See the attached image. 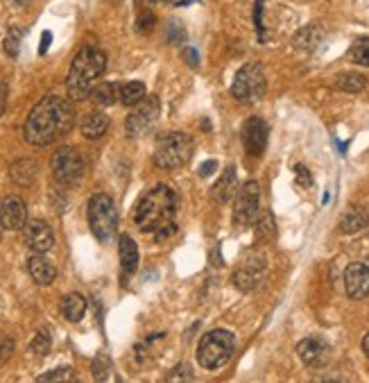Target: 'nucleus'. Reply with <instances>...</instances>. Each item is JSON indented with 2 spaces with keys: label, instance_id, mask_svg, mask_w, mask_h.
Returning <instances> with one entry per match:
<instances>
[{
  "label": "nucleus",
  "instance_id": "nucleus-1",
  "mask_svg": "<svg viewBox=\"0 0 369 383\" xmlns=\"http://www.w3.org/2000/svg\"><path fill=\"white\" fill-rule=\"evenodd\" d=\"M75 123V112L68 100L48 96L30 112L25 120V141L37 148L50 145L59 136L70 132Z\"/></svg>",
  "mask_w": 369,
  "mask_h": 383
},
{
  "label": "nucleus",
  "instance_id": "nucleus-2",
  "mask_svg": "<svg viewBox=\"0 0 369 383\" xmlns=\"http://www.w3.org/2000/svg\"><path fill=\"white\" fill-rule=\"evenodd\" d=\"M177 214V193L166 184H159L150 188L145 195L138 200L134 211V225L150 234V231H159L172 223Z\"/></svg>",
  "mask_w": 369,
  "mask_h": 383
},
{
  "label": "nucleus",
  "instance_id": "nucleus-3",
  "mask_svg": "<svg viewBox=\"0 0 369 383\" xmlns=\"http://www.w3.org/2000/svg\"><path fill=\"white\" fill-rule=\"evenodd\" d=\"M107 70V55L100 48L84 46L75 55L73 64L68 70L66 89L68 96L73 100H84L91 96V91L96 86V79L102 77V73Z\"/></svg>",
  "mask_w": 369,
  "mask_h": 383
},
{
  "label": "nucleus",
  "instance_id": "nucleus-4",
  "mask_svg": "<svg viewBox=\"0 0 369 383\" xmlns=\"http://www.w3.org/2000/svg\"><path fill=\"white\" fill-rule=\"evenodd\" d=\"M233 349H235V338L231 331L215 329L209 331L207 336H202L198 347V361L204 370H218L231 361Z\"/></svg>",
  "mask_w": 369,
  "mask_h": 383
},
{
  "label": "nucleus",
  "instance_id": "nucleus-5",
  "mask_svg": "<svg viewBox=\"0 0 369 383\" xmlns=\"http://www.w3.org/2000/svg\"><path fill=\"white\" fill-rule=\"evenodd\" d=\"M193 148H195V143L188 134L170 132L157 141L155 161L163 170H177L188 164V159L193 157Z\"/></svg>",
  "mask_w": 369,
  "mask_h": 383
},
{
  "label": "nucleus",
  "instance_id": "nucleus-6",
  "mask_svg": "<svg viewBox=\"0 0 369 383\" xmlns=\"http://www.w3.org/2000/svg\"><path fill=\"white\" fill-rule=\"evenodd\" d=\"M268 89V79H265V70L259 62L245 64L233 77L231 84V96L242 105H254L265 96Z\"/></svg>",
  "mask_w": 369,
  "mask_h": 383
},
{
  "label": "nucleus",
  "instance_id": "nucleus-7",
  "mask_svg": "<svg viewBox=\"0 0 369 383\" xmlns=\"http://www.w3.org/2000/svg\"><path fill=\"white\" fill-rule=\"evenodd\" d=\"M89 225L93 236L102 243L116 234V227H118V211L114 200L105 193H96L93 197L89 200Z\"/></svg>",
  "mask_w": 369,
  "mask_h": 383
},
{
  "label": "nucleus",
  "instance_id": "nucleus-8",
  "mask_svg": "<svg viewBox=\"0 0 369 383\" xmlns=\"http://www.w3.org/2000/svg\"><path fill=\"white\" fill-rule=\"evenodd\" d=\"M50 166H53L55 179L64 186L77 184V181L82 179V175H84V159H82V155L70 145L59 148L57 152L53 155Z\"/></svg>",
  "mask_w": 369,
  "mask_h": 383
},
{
  "label": "nucleus",
  "instance_id": "nucleus-9",
  "mask_svg": "<svg viewBox=\"0 0 369 383\" xmlns=\"http://www.w3.org/2000/svg\"><path fill=\"white\" fill-rule=\"evenodd\" d=\"M261 209V186L259 181H247L242 188L235 193V205H233V225L235 227H250L256 218H259Z\"/></svg>",
  "mask_w": 369,
  "mask_h": 383
},
{
  "label": "nucleus",
  "instance_id": "nucleus-10",
  "mask_svg": "<svg viewBox=\"0 0 369 383\" xmlns=\"http://www.w3.org/2000/svg\"><path fill=\"white\" fill-rule=\"evenodd\" d=\"M157 116H159V98H143L134 112L127 116V125H125L127 136L131 138L143 136L155 125Z\"/></svg>",
  "mask_w": 369,
  "mask_h": 383
},
{
  "label": "nucleus",
  "instance_id": "nucleus-11",
  "mask_svg": "<svg viewBox=\"0 0 369 383\" xmlns=\"http://www.w3.org/2000/svg\"><path fill=\"white\" fill-rule=\"evenodd\" d=\"M268 134H270L268 123L259 116H252L242 127V145L247 150V155L252 157L263 155L265 145H268Z\"/></svg>",
  "mask_w": 369,
  "mask_h": 383
},
{
  "label": "nucleus",
  "instance_id": "nucleus-12",
  "mask_svg": "<svg viewBox=\"0 0 369 383\" xmlns=\"http://www.w3.org/2000/svg\"><path fill=\"white\" fill-rule=\"evenodd\" d=\"M265 275V259L263 257H250L247 261H242V266L233 272V284L242 293H250L263 281Z\"/></svg>",
  "mask_w": 369,
  "mask_h": 383
},
{
  "label": "nucleus",
  "instance_id": "nucleus-13",
  "mask_svg": "<svg viewBox=\"0 0 369 383\" xmlns=\"http://www.w3.org/2000/svg\"><path fill=\"white\" fill-rule=\"evenodd\" d=\"M25 243L34 254H46L55 245V234L46 220H30L25 223Z\"/></svg>",
  "mask_w": 369,
  "mask_h": 383
},
{
  "label": "nucleus",
  "instance_id": "nucleus-14",
  "mask_svg": "<svg viewBox=\"0 0 369 383\" xmlns=\"http://www.w3.org/2000/svg\"><path fill=\"white\" fill-rule=\"evenodd\" d=\"M27 223V207L18 195L7 197L3 205H0V227L9 229V231H18L23 229Z\"/></svg>",
  "mask_w": 369,
  "mask_h": 383
},
{
  "label": "nucleus",
  "instance_id": "nucleus-15",
  "mask_svg": "<svg viewBox=\"0 0 369 383\" xmlns=\"http://www.w3.org/2000/svg\"><path fill=\"white\" fill-rule=\"evenodd\" d=\"M344 288L351 299H363L369 295V266L349 264L344 270Z\"/></svg>",
  "mask_w": 369,
  "mask_h": 383
},
{
  "label": "nucleus",
  "instance_id": "nucleus-16",
  "mask_svg": "<svg viewBox=\"0 0 369 383\" xmlns=\"http://www.w3.org/2000/svg\"><path fill=\"white\" fill-rule=\"evenodd\" d=\"M297 354L309 368H324L329 363V345L322 338H306L297 345Z\"/></svg>",
  "mask_w": 369,
  "mask_h": 383
},
{
  "label": "nucleus",
  "instance_id": "nucleus-17",
  "mask_svg": "<svg viewBox=\"0 0 369 383\" xmlns=\"http://www.w3.org/2000/svg\"><path fill=\"white\" fill-rule=\"evenodd\" d=\"M235 190H238V175H235V168L229 166V168L220 175V179L213 184V188H211V197H213L218 205H227L229 200L235 195Z\"/></svg>",
  "mask_w": 369,
  "mask_h": 383
},
{
  "label": "nucleus",
  "instance_id": "nucleus-18",
  "mask_svg": "<svg viewBox=\"0 0 369 383\" xmlns=\"http://www.w3.org/2000/svg\"><path fill=\"white\" fill-rule=\"evenodd\" d=\"M30 275H32V279L37 281L39 286H50L57 277V268L50 259H46L44 254H34L32 259H30Z\"/></svg>",
  "mask_w": 369,
  "mask_h": 383
},
{
  "label": "nucleus",
  "instance_id": "nucleus-19",
  "mask_svg": "<svg viewBox=\"0 0 369 383\" xmlns=\"http://www.w3.org/2000/svg\"><path fill=\"white\" fill-rule=\"evenodd\" d=\"M82 136H86L89 141H98L107 134L109 129V118L105 112H91L89 116H84V120H82Z\"/></svg>",
  "mask_w": 369,
  "mask_h": 383
},
{
  "label": "nucleus",
  "instance_id": "nucleus-20",
  "mask_svg": "<svg viewBox=\"0 0 369 383\" xmlns=\"http://www.w3.org/2000/svg\"><path fill=\"white\" fill-rule=\"evenodd\" d=\"M37 173L39 168L34 161L30 159H18L12 164V168H9V177H12V181L18 186H32L37 181Z\"/></svg>",
  "mask_w": 369,
  "mask_h": 383
},
{
  "label": "nucleus",
  "instance_id": "nucleus-21",
  "mask_svg": "<svg viewBox=\"0 0 369 383\" xmlns=\"http://www.w3.org/2000/svg\"><path fill=\"white\" fill-rule=\"evenodd\" d=\"M118 252H120V264H122V270H125V275H131L138 266V247L134 243V238L129 234H122L118 240Z\"/></svg>",
  "mask_w": 369,
  "mask_h": 383
},
{
  "label": "nucleus",
  "instance_id": "nucleus-22",
  "mask_svg": "<svg viewBox=\"0 0 369 383\" xmlns=\"http://www.w3.org/2000/svg\"><path fill=\"white\" fill-rule=\"evenodd\" d=\"M61 313H64L68 322H79L86 313V299L79 293H68L61 299Z\"/></svg>",
  "mask_w": 369,
  "mask_h": 383
},
{
  "label": "nucleus",
  "instance_id": "nucleus-23",
  "mask_svg": "<svg viewBox=\"0 0 369 383\" xmlns=\"http://www.w3.org/2000/svg\"><path fill=\"white\" fill-rule=\"evenodd\" d=\"M91 100H93L98 107H111L116 100H120V84L102 82L100 86H93V91H91Z\"/></svg>",
  "mask_w": 369,
  "mask_h": 383
},
{
  "label": "nucleus",
  "instance_id": "nucleus-24",
  "mask_svg": "<svg viewBox=\"0 0 369 383\" xmlns=\"http://www.w3.org/2000/svg\"><path fill=\"white\" fill-rule=\"evenodd\" d=\"M145 98V84L143 82H125L120 86V103L127 107L138 105Z\"/></svg>",
  "mask_w": 369,
  "mask_h": 383
},
{
  "label": "nucleus",
  "instance_id": "nucleus-25",
  "mask_svg": "<svg viewBox=\"0 0 369 383\" xmlns=\"http://www.w3.org/2000/svg\"><path fill=\"white\" fill-rule=\"evenodd\" d=\"M367 79L361 73H340L335 77V89L347 91V93H361Z\"/></svg>",
  "mask_w": 369,
  "mask_h": 383
},
{
  "label": "nucleus",
  "instance_id": "nucleus-26",
  "mask_svg": "<svg viewBox=\"0 0 369 383\" xmlns=\"http://www.w3.org/2000/svg\"><path fill=\"white\" fill-rule=\"evenodd\" d=\"M320 39H322V32L315 25H311V27H304L302 32L294 37V46L302 50H313L317 44H320Z\"/></svg>",
  "mask_w": 369,
  "mask_h": 383
},
{
  "label": "nucleus",
  "instance_id": "nucleus-27",
  "mask_svg": "<svg viewBox=\"0 0 369 383\" xmlns=\"http://www.w3.org/2000/svg\"><path fill=\"white\" fill-rule=\"evenodd\" d=\"M20 41H23V30L20 27H9V32L5 34V41H3V50L7 57H18V50H20Z\"/></svg>",
  "mask_w": 369,
  "mask_h": 383
},
{
  "label": "nucleus",
  "instance_id": "nucleus-28",
  "mask_svg": "<svg viewBox=\"0 0 369 383\" xmlns=\"http://www.w3.org/2000/svg\"><path fill=\"white\" fill-rule=\"evenodd\" d=\"M349 57H351V62H356V64L369 66V37L356 39L351 50H349Z\"/></svg>",
  "mask_w": 369,
  "mask_h": 383
},
{
  "label": "nucleus",
  "instance_id": "nucleus-29",
  "mask_svg": "<svg viewBox=\"0 0 369 383\" xmlns=\"http://www.w3.org/2000/svg\"><path fill=\"white\" fill-rule=\"evenodd\" d=\"M363 227H365V216L361 214V211L351 209L349 214L342 218V231H344V234H354V231L363 229Z\"/></svg>",
  "mask_w": 369,
  "mask_h": 383
},
{
  "label": "nucleus",
  "instance_id": "nucleus-30",
  "mask_svg": "<svg viewBox=\"0 0 369 383\" xmlns=\"http://www.w3.org/2000/svg\"><path fill=\"white\" fill-rule=\"evenodd\" d=\"M183 39H186V30L181 27L179 21H170L168 23V37H166V41L170 46H179V44H183Z\"/></svg>",
  "mask_w": 369,
  "mask_h": 383
},
{
  "label": "nucleus",
  "instance_id": "nucleus-31",
  "mask_svg": "<svg viewBox=\"0 0 369 383\" xmlns=\"http://www.w3.org/2000/svg\"><path fill=\"white\" fill-rule=\"evenodd\" d=\"M50 345H53V342H50V336L46 334V331H39L30 347H32V351H34L37 356H46L48 351H50Z\"/></svg>",
  "mask_w": 369,
  "mask_h": 383
},
{
  "label": "nucleus",
  "instance_id": "nucleus-32",
  "mask_svg": "<svg viewBox=\"0 0 369 383\" xmlns=\"http://www.w3.org/2000/svg\"><path fill=\"white\" fill-rule=\"evenodd\" d=\"M259 236L261 238H272L274 236V220H272V214H265L261 216V220H259Z\"/></svg>",
  "mask_w": 369,
  "mask_h": 383
},
{
  "label": "nucleus",
  "instance_id": "nucleus-33",
  "mask_svg": "<svg viewBox=\"0 0 369 383\" xmlns=\"http://www.w3.org/2000/svg\"><path fill=\"white\" fill-rule=\"evenodd\" d=\"M73 379V370L70 368H57L53 372H48V375H41L39 381H68Z\"/></svg>",
  "mask_w": 369,
  "mask_h": 383
},
{
  "label": "nucleus",
  "instance_id": "nucleus-34",
  "mask_svg": "<svg viewBox=\"0 0 369 383\" xmlns=\"http://www.w3.org/2000/svg\"><path fill=\"white\" fill-rule=\"evenodd\" d=\"M254 18H256V30H259V39H261V41H265V27H263V0H256Z\"/></svg>",
  "mask_w": 369,
  "mask_h": 383
},
{
  "label": "nucleus",
  "instance_id": "nucleus-35",
  "mask_svg": "<svg viewBox=\"0 0 369 383\" xmlns=\"http://www.w3.org/2000/svg\"><path fill=\"white\" fill-rule=\"evenodd\" d=\"M152 27H155V16H152L150 12H143L136 21V30L138 32H150Z\"/></svg>",
  "mask_w": 369,
  "mask_h": 383
},
{
  "label": "nucleus",
  "instance_id": "nucleus-36",
  "mask_svg": "<svg viewBox=\"0 0 369 383\" xmlns=\"http://www.w3.org/2000/svg\"><path fill=\"white\" fill-rule=\"evenodd\" d=\"M12 351H14V342L12 340H9V338L0 340V361H5L9 354H12Z\"/></svg>",
  "mask_w": 369,
  "mask_h": 383
},
{
  "label": "nucleus",
  "instance_id": "nucleus-37",
  "mask_svg": "<svg viewBox=\"0 0 369 383\" xmlns=\"http://www.w3.org/2000/svg\"><path fill=\"white\" fill-rule=\"evenodd\" d=\"M7 93H9V86L5 79H0V116L5 114V107H7Z\"/></svg>",
  "mask_w": 369,
  "mask_h": 383
},
{
  "label": "nucleus",
  "instance_id": "nucleus-38",
  "mask_svg": "<svg viewBox=\"0 0 369 383\" xmlns=\"http://www.w3.org/2000/svg\"><path fill=\"white\" fill-rule=\"evenodd\" d=\"M294 170H297V179H299V184H302V186H311V184H313V179H311V175H309V170H306L304 166H297Z\"/></svg>",
  "mask_w": 369,
  "mask_h": 383
},
{
  "label": "nucleus",
  "instance_id": "nucleus-39",
  "mask_svg": "<svg viewBox=\"0 0 369 383\" xmlns=\"http://www.w3.org/2000/svg\"><path fill=\"white\" fill-rule=\"evenodd\" d=\"M183 59H186L188 66H193V68H198V64H200V55H198V50H195V48H186Z\"/></svg>",
  "mask_w": 369,
  "mask_h": 383
},
{
  "label": "nucleus",
  "instance_id": "nucleus-40",
  "mask_svg": "<svg viewBox=\"0 0 369 383\" xmlns=\"http://www.w3.org/2000/svg\"><path fill=\"white\" fill-rule=\"evenodd\" d=\"M215 168H218V161H213V159L211 161H204V164L200 166V175L202 177H209V175H213Z\"/></svg>",
  "mask_w": 369,
  "mask_h": 383
},
{
  "label": "nucleus",
  "instance_id": "nucleus-41",
  "mask_svg": "<svg viewBox=\"0 0 369 383\" xmlns=\"http://www.w3.org/2000/svg\"><path fill=\"white\" fill-rule=\"evenodd\" d=\"M50 44H53V34H50V32H44V34H41L39 55H46V53H48V48H50Z\"/></svg>",
  "mask_w": 369,
  "mask_h": 383
},
{
  "label": "nucleus",
  "instance_id": "nucleus-42",
  "mask_svg": "<svg viewBox=\"0 0 369 383\" xmlns=\"http://www.w3.org/2000/svg\"><path fill=\"white\" fill-rule=\"evenodd\" d=\"M363 351H365V356L369 358V334L363 338Z\"/></svg>",
  "mask_w": 369,
  "mask_h": 383
},
{
  "label": "nucleus",
  "instance_id": "nucleus-43",
  "mask_svg": "<svg viewBox=\"0 0 369 383\" xmlns=\"http://www.w3.org/2000/svg\"><path fill=\"white\" fill-rule=\"evenodd\" d=\"M172 3H175L177 7H183V5H190L193 0H172Z\"/></svg>",
  "mask_w": 369,
  "mask_h": 383
},
{
  "label": "nucleus",
  "instance_id": "nucleus-44",
  "mask_svg": "<svg viewBox=\"0 0 369 383\" xmlns=\"http://www.w3.org/2000/svg\"><path fill=\"white\" fill-rule=\"evenodd\" d=\"M30 3V0H16V5H20V7H25Z\"/></svg>",
  "mask_w": 369,
  "mask_h": 383
},
{
  "label": "nucleus",
  "instance_id": "nucleus-45",
  "mask_svg": "<svg viewBox=\"0 0 369 383\" xmlns=\"http://www.w3.org/2000/svg\"><path fill=\"white\" fill-rule=\"evenodd\" d=\"M0 236H3V227H0Z\"/></svg>",
  "mask_w": 369,
  "mask_h": 383
}]
</instances>
